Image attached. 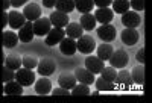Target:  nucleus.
<instances>
[{"label": "nucleus", "instance_id": "nucleus-11", "mask_svg": "<svg viewBox=\"0 0 152 103\" xmlns=\"http://www.w3.org/2000/svg\"><path fill=\"white\" fill-rule=\"evenodd\" d=\"M23 15L28 21H35L37 18L41 17V8L40 5L37 3H28L24 6V11H23Z\"/></svg>", "mask_w": 152, "mask_h": 103}, {"label": "nucleus", "instance_id": "nucleus-17", "mask_svg": "<svg viewBox=\"0 0 152 103\" xmlns=\"http://www.w3.org/2000/svg\"><path fill=\"white\" fill-rule=\"evenodd\" d=\"M113 17H114V12H113V9H110V8H97V9L94 11V18H96V21L102 23V24H108V23L113 20Z\"/></svg>", "mask_w": 152, "mask_h": 103}, {"label": "nucleus", "instance_id": "nucleus-19", "mask_svg": "<svg viewBox=\"0 0 152 103\" xmlns=\"http://www.w3.org/2000/svg\"><path fill=\"white\" fill-rule=\"evenodd\" d=\"M66 36H70V38H73V40H78L79 36H82L84 35V29H82V26L79 24V23H70L69 21V24L66 26Z\"/></svg>", "mask_w": 152, "mask_h": 103}, {"label": "nucleus", "instance_id": "nucleus-41", "mask_svg": "<svg viewBox=\"0 0 152 103\" xmlns=\"http://www.w3.org/2000/svg\"><path fill=\"white\" fill-rule=\"evenodd\" d=\"M55 3L56 0H43V6L46 8H55Z\"/></svg>", "mask_w": 152, "mask_h": 103}, {"label": "nucleus", "instance_id": "nucleus-20", "mask_svg": "<svg viewBox=\"0 0 152 103\" xmlns=\"http://www.w3.org/2000/svg\"><path fill=\"white\" fill-rule=\"evenodd\" d=\"M58 83H59V86H62V88H66V89H70L78 83V81H76V77H75V74H72V73H64V74H61L59 77H58Z\"/></svg>", "mask_w": 152, "mask_h": 103}, {"label": "nucleus", "instance_id": "nucleus-23", "mask_svg": "<svg viewBox=\"0 0 152 103\" xmlns=\"http://www.w3.org/2000/svg\"><path fill=\"white\" fill-rule=\"evenodd\" d=\"M18 43V35L12 30H3V47L5 49H11L15 47Z\"/></svg>", "mask_w": 152, "mask_h": 103}, {"label": "nucleus", "instance_id": "nucleus-4", "mask_svg": "<svg viewBox=\"0 0 152 103\" xmlns=\"http://www.w3.org/2000/svg\"><path fill=\"white\" fill-rule=\"evenodd\" d=\"M32 28H34V35H47V32L52 29V23L47 17H40L35 21H32Z\"/></svg>", "mask_w": 152, "mask_h": 103}, {"label": "nucleus", "instance_id": "nucleus-24", "mask_svg": "<svg viewBox=\"0 0 152 103\" xmlns=\"http://www.w3.org/2000/svg\"><path fill=\"white\" fill-rule=\"evenodd\" d=\"M114 52V47L110 43H102L97 47V58L102 59V61H108Z\"/></svg>", "mask_w": 152, "mask_h": 103}, {"label": "nucleus", "instance_id": "nucleus-26", "mask_svg": "<svg viewBox=\"0 0 152 103\" xmlns=\"http://www.w3.org/2000/svg\"><path fill=\"white\" fill-rule=\"evenodd\" d=\"M5 67L11 68V70H18L21 67V58L18 55H14V53H9L8 56H5Z\"/></svg>", "mask_w": 152, "mask_h": 103}, {"label": "nucleus", "instance_id": "nucleus-1", "mask_svg": "<svg viewBox=\"0 0 152 103\" xmlns=\"http://www.w3.org/2000/svg\"><path fill=\"white\" fill-rule=\"evenodd\" d=\"M76 49H78L81 53L90 55L91 52L96 49L94 38L90 36V35H82V36H79V38H78V41H76Z\"/></svg>", "mask_w": 152, "mask_h": 103}, {"label": "nucleus", "instance_id": "nucleus-13", "mask_svg": "<svg viewBox=\"0 0 152 103\" xmlns=\"http://www.w3.org/2000/svg\"><path fill=\"white\" fill-rule=\"evenodd\" d=\"M18 40H21V43H31L34 40V28H32V21L24 23L21 28L18 29Z\"/></svg>", "mask_w": 152, "mask_h": 103}, {"label": "nucleus", "instance_id": "nucleus-18", "mask_svg": "<svg viewBox=\"0 0 152 103\" xmlns=\"http://www.w3.org/2000/svg\"><path fill=\"white\" fill-rule=\"evenodd\" d=\"M50 91H52V82H50V79H47V76H43L41 79H38L35 82V93L37 94H49Z\"/></svg>", "mask_w": 152, "mask_h": 103}, {"label": "nucleus", "instance_id": "nucleus-6", "mask_svg": "<svg viewBox=\"0 0 152 103\" xmlns=\"http://www.w3.org/2000/svg\"><path fill=\"white\" fill-rule=\"evenodd\" d=\"M97 36L102 40L104 43H111L116 38V28L108 24H102L100 28H97Z\"/></svg>", "mask_w": 152, "mask_h": 103}, {"label": "nucleus", "instance_id": "nucleus-22", "mask_svg": "<svg viewBox=\"0 0 152 103\" xmlns=\"http://www.w3.org/2000/svg\"><path fill=\"white\" fill-rule=\"evenodd\" d=\"M129 73H131L132 82H135L137 85H143V83H145V67H143V64H138V65H135Z\"/></svg>", "mask_w": 152, "mask_h": 103}, {"label": "nucleus", "instance_id": "nucleus-7", "mask_svg": "<svg viewBox=\"0 0 152 103\" xmlns=\"http://www.w3.org/2000/svg\"><path fill=\"white\" fill-rule=\"evenodd\" d=\"M64 36H66L64 28H52V29L47 32L46 44H47V46H56V44H59V41H61Z\"/></svg>", "mask_w": 152, "mask_h": 103}, {"label": "nucleus", "instance_id": "nucleus-28", "mask_svg": "<svg viewBox=\"0 0 152 103\" xmlns=\"http://www.w3.org/2000/svg\"><path fill=\"white\" fill-rule=\"evenodd\" d=\"M55 8H56V11H59V12L69 14V12H72V11L75 9V2H73V0H56Z\"/></svg>", "mask_w": 152, "mask_h": 103}, {"label": "nucleus", "instance_id": "nucleus-5", "mask_svg": "<svg viewBox=\"0 0 152 103\" xmlns=\"http://www.w3.org/2000/svg\"><path fill=\"white\" fill-rule=\"evenodd\" d=\"M140 23H142V18L135 11H126L122 14V24H125V28L135 29L137 26H140Z\"/></svg>", "mask_w": 152, "mask_h": 103}, {"label": "nucleus", "instance_id": "nucleus-27", "mask_svg": "<svg viewBox=\"0 0 152 103\" xmlns=\"http://www.w3.org/2000/svg\"><path fill=\"white\" fill-rule=\"evenodd\" d=\"M75 2V8L79 12H91L94 8V2L93 0H73Z\"/></svg>", "mask_w": 152, "mask_h": 103}, {"label": "nucleus", "instance_id": "nucleus-43", "mask_svg": "<svg viewBox=\"0 0 152 103\" xmlns=\"http://www.w3.org/2000/svg\"><path fill=\"white\" fill-rule=\"evenodd\" d=\"M9 5H11V0H3V9L5 11L9 9Z\"/></svg>", "mask_w": 152, "mask_h": 103}, {"label": "nucleus", "instance_id": "nucleus-38", "mask_svg": "<svg viewBox=\"0 0 152 103\" xmlns=\"http://www.w3.org/2000/svg\"><path fill=\"white\" fill-rule=\"evenodd\" d=\"M93 2L97 8H108L113 3V0H93Z\"/></svg>", "mask_w": 152, "mask_h": 103}, {"label": "nucleus", "instance_id": "nucleus-14", "mask_svg": "<svg viewBox=\"0 0 152 103\" xmlns=\"http://www.w3.org/2000/svg\"><path fill=\"white\" fill-rule=\"evenodd\" d=\"M120 36H122L123 44H126V46H134V44L138 41V38H140L138 32H137L134 28H125V29L122 30Z\"/></svg>", "mask_w": 152, "mask_h": 103}, {"label": "nucleus", "instance_id": "nucleus-8", "mask_svg": "<svg viewBox=\"0 0 152 103\" xmlns=\"http://www.w3.org/2000/svg\"><path fill=\"white\" fill-rule=\"evenodd\" d=\"M59 50L64 55H67V56H73L76 53V50H78L76 49V41L73 40V38H70V36H64L59 41Z\"/></svg>", "mask_w": 152, "mask_h": 103}, {"label": "nucleus", "instance_id": "nucleus-37", "mask_svg": "<svg viewBox=\"0 0 152 103\" xmlns=\"http://www.w3.org/2000/svg\"><path fill=\"white\" fill-rule=\"evenodd\" d=\"M52 93L53 96H69L70 94V91L69 89H66V88H62V86H59V88H55V89H52Z\"/></svg>", "mask_w": 152, "mask_h": 103}, {"label": "nucleus", "instance_id": "nucleus-10", "mask_svg": "<svg viewBox=\"0 0 152 103\" xmlns=\"http://www.w3.org/2000/svg\"><path fill=\"white\" fill-rule=\"evenodd\" d=\"M105 67V64L102 59H99L97 56H87L85 59V68L88 71H91L93 74H97L102 71V68Z\"/></svg>", "mask_w": 152, "mask_h": 103}, {"label": "nucleus", "instance_id": "nucleus-2", "mask_svg": "<svg viewBox=\"0 0 152 103\" xmlns=\"http://www.w3.org/2000/svg\"><path fill=\"white\" fill-rule=\"evenodd\" d=\"M15 81L23 86H31L35 82V73L29 68H18L15 70Z\"/></svg>", "mask_w": 152, "mask_h": 103}, {"label": "nucleus", "instance_id": "nucleus-21", "mask_svg": "<svg viewBox=\"0 0 152 103\" xmlns=\"http://www.w3.org/2000/svg\"><path fill=\"white\" fill-rule=\"evenodd\" d=\"M3 91L8 96H20V94H23V85H20L15 79L14 81H9V82H6Z\"/></svg>", "mask_w": 152, "mask_h": 103}, {"label": "nucleus", "instance_id": "nucleus-15", "mask_svg": "<svg viewBox=\"0 0 152 103\" xmlns=\"http://www.w3.org/2000/svg\"><path fill=\"white\" fill-rule=\"evenodd\" d=\"M75 77H76V81L81 82V83H85V85H91L94 83V74L91 71H88L85 67H79V68H76L75 71Z\"/></svg>", "mask_w": 152, "mask_h": 103}, {"label": "nucleus", "instance_id": "nucleus-39", "mask_svg": "<svg viewBox=\"0 0 152 103\" xmlns=\"http://www.w3.org/2000/svg\"><path fill=\"white\" fill-rule=\"evenodd\" d=\"M135 59H137L138 64H143V65H145V49H140V50L137 52Z\"/></svg>", "mask_w": 152, "mask_h": 103}, {"label": "nucleus", "instance_id": "nucleus-34", "mask_svg": "<svg viewBox=\"0 0 152 103\" xmlns=\"http://www.w3.org/2000/svg\"><path fill=\"white\" fill-rule=\"evenodd\" d=\"M21 65H23L24 68L34 70V68H37V65H38V61H37L34 56H23V58H21Z\"/></svg>", "mask_w": 152, "mask_h": 103}, {"label": "nucleus", "instance_id": "nucleus-25", "mask_svg": "<svg viewBox=\"0 0 152 103\" xmlns=\"http://www.w3.org/2000/svg\"><path fill=\"white\" fill-rule=\"evenodd\" d=\"M79 24L82 26L84 30H93L94 26H96V18H94L93 14H90V12H85V14L81 15Z\"/></svg>", "mask_w": 152, "mask_h": 103}, {"label": "nucleus", "instance_id": "nucleus-29", "mask_svg": "<svg viewBox=\"0 0 152 103\" xmlns=\"http://www.w3.org/2000/svg\"><path fill=\"white\" fill-rule=\"evenodd\" d=\"M116 83H120V85H131L132 83V79H131V73L128 70H120L114 79Z\"/></svg>", "mask_w": 152, "mask_h": 103}, {"label": "nucleus", "instance_id": "nucleus-42", "mask_svg": "<svg viewBox=\"0 0 152 103\" xmlns=\"http://www.w3.org/2000/svg\"><path fill=\"white\" fill-rule=\"evenodd\" d=\"M6 24H8V12H5L2 17V26H6Z\"/></svg>", "mask_w": 152, "mask_h": 103}, {"label": "nucleus", "instance_id": "nucleus-32", "mask_svg": "<svg viewBox=\"0 0 152 103\" xmlns=\"http://www.w3.org/2000/svg\"><path fill=\"white\" fill-rule=\"evenodd\" d=\"M116 76H117V71L114 67H104L102 71H100V77H104L105 81L108 82H114V79H116Z\"/></svg>", "mask_w": 152, "mask_h": 103}, {"label": "nucleus", "instance_id": "nucleus-31", "mask_svg": "<svg viewBox=\"0 0 152 103\" xmlns=\"http://www.w3.org/2000/svg\"><path fill=\"white\" fill-rule=\"evenodd\" d=\"M94 83H96L97 91H111V89H114V82H108V81L104 79V77L94 79Z\"/></svg>", "mask_w": 152, "mask_h": 103}, {"label": "nucleus", "instance_id": "nucleus-35", "mask_svg": "<svg viewBox=\"0 0 152 103\" xmlns=\"http://www.w3.org/2000/svg\"><path fill=\"white\" fill-rule=\"evenodd\" d=\"M14 79H15V73H14V70H11V68H8V67H3V71H2V81L6 83V82L14 81Z\"/></svg>", "mask_w": 152, "mask_h": 103}, {"label": "nucleus", "instance_id": "nucleus-36", "mask_svg": "<svg viewBox=\"0 0 152 103\" xmlns=\"http://www.w3.org/2000/svg\"><path fill=\"white\" fill-rule=\"evenodd\" d=\"M129 8H132L134 11H143L145 9V0H131L129 2Z\"/></svg>", "mask_w": 152, "mask_h": 103}, {"label": "nucleus", "instance_id": "nucleus-12", "mask_svg": "<svg viewBox=\"0 0 152 103\" xmlns=\"http://www.w3.org/2000/svg\"><path fill=\"white\" fill-rule=\"evenodd\" d=\"M37 68H38V73H40L41 76H50V74L55 73V62L50 58H43L40 62H38Z\"/></svg>", "mask_w": 152, "mask_h": 103}, {"label": "nucleus", "instance_id": "nucleus-3", "mask_svg": "<svg viewBox=\"0 0 152 103\" xmlns=\"http://www.w3.org/2000/svg\"><path fill=\"white\" fill-rule=\"evenodd\" d=\"M108 61L111 64V67H114V68H125L126 64H128V61H129V56H128V53H126L125 50L119 49V50L113 52V55H111V58Z\"/></svg>", "mask_w": 152, "mask_h": 103}, {"label": "nucleus", "instance_id": "nucleus-16", "mask_svg": "<svg viewBox=\"0 0 152 103\" xmlns=\"http://www.w3.org/2000/svg\"><path fill=\"white\" fill-rule=\"evenodd\" d=\"M50 23H52L53 28H66V26L69 24V14H64V12H52V15L49 17Z\"/></svg>", "mask_w": 152, "mask_h": 103}, {"label": "nucleus", "instance_id": "nucleus-9", "mask_svg": "<svg viewBox=\"0 0 152 103\" xmlns=\"http://www.w3.org/2000/svg\"><path fill=\"white\" fill-rule=\"evenodd\" d=\"M24 23H26V18H24L21 12H18V11L8 12V24L11 26V29H20Z\"/></svg>", "mask_w": 152, "mask_h": 103}, {"label": "nucleus", "instance_id": "nucleus-40", "mask_svg": "<svg viewBox=\"0 0 152 103\" xmlns=\"http://www.w3.org/2000/svg\"><path fill=\"white\" fill-rule=\"evenodd\" d=\"M26 3H28V0H11V5L14 8H20V6L26 5Z\"/></svg>", "mask_w": 152, "mask_h": 103}, {"label": "nucleus", "instance_id": "nucleus-33", "mask_svg": "<svg viewBox=\"0 0 152 103\" xmlns=\"http://www.w3.org/2000/svg\"><path fill=\"white\" fill-rule=\"evenodd\" d=\"M70 93H72L73 96H79V94H82V96H88V94H91L90 88H88V85H85V83H81V85L76 83V85L70 89Z\"/></svg>", "mask_w": 152, "mask_h": 103}, {"label": "nucleus", "instance_id": "nucleus-30", "mask_svg": "<svg viewBox=\"0 0 152 103\" xmlns=\"http://www.w3.org/2000/svg\"><path fill=\"white\" fill-rule=\"evenodd\" d=\"M113 12H119V14H123V12L129 11V0H113Z\"/></svg>", "mask_w": 152, "mask_h": 103}]
</instances>
